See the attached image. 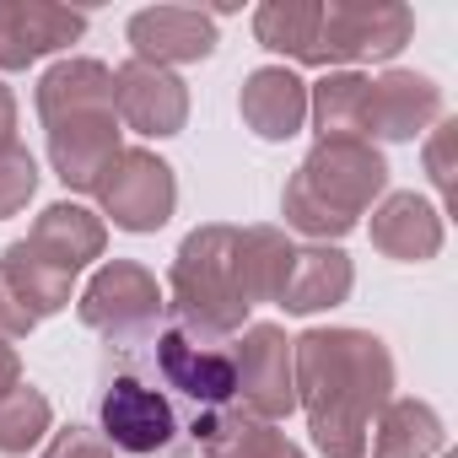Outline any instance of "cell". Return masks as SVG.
<instances>
[{"mask_svg": "<svg viewBox=\"0 0 458 458\" xmlns=\"http://www.w3.org/2000/svg\"><path fill=\"white\" fill-rule=\"evenodd\" d=\"M297 410L324 458H361L377 410L394 399V356L372 329L318 324L292 340Z\"/></svg>", "mask_w": 458, "mask_h": 458, "instance_id": "cell-1", "label": "cell"}, {"mask_svg": "<svg viewBox=\"0 0 458 458\" xmlns=\"http://www.w3.org/2000/svg\"><path fill=\"white\" fill-rule=\"evenodd\" d=\"M38 119L49 135V167L71 194H98L124 157V124L114 114V71L87 55H65L38 76Z\"/></svg>", "mask_w": 458, "mask_h": 458, "instance_id": "cell-2", "label": "cell"}, {"mask_svg": "<svg viewBox=\"0 0 458 458\" xmlns=\"http://www.w3.org/2000/svg\"><path fill=\"white\" fill-rule=\"evenodd\" d=\"M383 194L388 162L372 140H313V151L281 189V216L308 243H340Z\"/></svg>", "mask_w": 458, "mask_h": 458, "instance_id": "cell-3", "label": "cell"}, {"mask_svg": "<svg viewBox=\"0 0 458 458\" xmlns=\"http://www.w3.org/2000/svg\"><path fill=\"white\" fill-rule=\"evenodd\" d=\"M146 345V372L157 377V388L173 399L183 437H194L199 453H216L249 415L238 410V377H233V351L216 340H194L178 324H162Z\"/></svg>", "mask_w": 458, "mask_h": 458, "instance_id": "cell-4", "label": "cell"}, {"mask_svg": "<svg viewBox=\"0 0 458 458\" xmlns=\"http://www.w3.org/2000/svg\"><path fill=\"white\" fill-rule=\"evenodd\" d=\"M167 308L173 324L194 340H238L249 329V302H243V281H238V226L226 221H205L178 243L173 254V276H167Z\"/></svg>", "mask_w": 458, "mask_h": 458, "instance_id": "cell-5", "label": "cell"}, {"mask_svg": "<svg viewBox=\"0 0 458 458\" xmlns=\"http://www.w3.org/2000/svg\"><path fill=\"white\" fill-rule=\"evenodd\" d=\"M98 437H103L114 453H130V458L167 453V447L183 437V420H178L173 399L157 388V377L146 372V361H119V372L103 383V399H98Z\"/></svg>", "mask_w": 458, "mask_h": 458, "instance_id": "cell-6", "label": "cell"}, {"mask_svg": "<svg viewBox=\"0 0 458 458\" xmlns=\"http://www.w3.org/2000/svg\"><path fill=\"white\" fill-rule=\"evenodd\" d=\"M162 313H167V297H162L157 276L135 259H103L98 276L87 281V292L76 297V318L124 351L151 340L162 329Z\"/></svg>", "mask_w": 458, "mask_h": 458, "instance_id": "cell-7", "label": "cell"}, {"mask_svg": "<svg viewBox=\"0 0 458 458\" xmlns=\"http://www.w3.org/2000/svg\"><path fill=\"white\" fill-rule=\"evenodd\" d=\"M410 38L415 12L404 0H318V71L394 60Z\"/></svg>", "mask_w": 458, "mask_h": 458, "instance_id": "cell-8", "label": "cell"}, {"mask_svg": "<svg viewBox=\"0 0 458 458\" xmlns=\"http://www.w3.org/2000/svg\"><path fill=\"white\" fill-rule=\"evenodd\" d=\"M233 377H238V410L249 420L281 426L297 410V372H292V335L281 324H249L233 345Z\"/></svg>", "mask_w": 458, "mask_h": 458, "instance_id": "cell-9", "label": "cell"}, {"mask_svg": "<svg viewBox=\"0 0 458 458\" xmlns=\"http://www.w3.org/2000/svg\"><path fill=\"white\" fill-rule=\"evenodd\" d=\"M98 205H103V221H114L119 233H135V238L162 233L173 221V210H178L173 162H162L146 146H124V157L114 162V173L98 189Z\"/></svg>", "mask_w": 458, "mask_h": 458, "instance_id": "cell-10", "label": "cell"}, {"mask_svg": "<svg viewBox=\"0 0 458 458\" xmlns=\"http://www.w3.org/2000/svg\"><path fill=\"white\" fill-rule=\"evenodd\" d=\"M114 114L124 130L146 135V140H167L183 135L189 124V87L178 71L146 65V60H124L114 71Z\"/></svg>", "mask_w": 458, "mask_h": 458, "instance_id": "cell-11", "label": "cell"}, {"mask_svg": "<svg viewBox=\"0 0 458 458\" xmlns=\"http://www.w3.org/2000/svg\"><path fill=\"white\" fill-rule=\"evenodd\" d=\"M130 38V60H146V65H199L216 55V17L199 12V6H146L130 17L124 28Z\"/></svg>", "mask_w": 458, "mask_h": 458, "instance_id": "cell-12", "label": "cell"}, {"mask_svg": "<svg viewBox=\"0 0 458 458\" xmlns=\"http://www.w3.org/2000/svg\"><path fill=\"white\" fill-rule=\"evenodd\" d=\"M87 33V12L49 0H0V71H28L44 55L71 49Z\"/></svg>", "mask_w": 458, "mask_h": 458, "instance_id": "cell-13", "label": "cell"}, {"mask_svg": "<svg viewBox=\"0 0 458 458\" xmlns=\"http://www.w3.org/2000/svg\"><path fill=\"white\" fill-rule=\"evenodd\" d=\"M442 119V87L420 71H383L367 87V140H415Z\"/></svg>", "mask_w": 458, "mask_h": 458, "instance_id": "cell-14", "label": "cell"}, {"mask_svg": "<svg viewBox=\"0 0 458 458\" xmlns=\"http://www.w3.org/2000/svg\"><path fill=\"white\" fill-rule=\"evenodd\" d=\"M372 249L394 265H426L442 254V205H431L415 189L383 194L372 205Z\"/></svg>", "mask_w": 458, "mask_h": 458, "instance_id": "cell-15", "label": "cell"}, {"mask_svg": "<svg viewBox=\"0 0 458 458\" xmlns=\"http://www.w3.org/2000/svg\"><path fill=\"white\" fill-rule=\"evenodd\" d=\"M351 286H356V265L340 243H297L276 302L297 318H313V313L340 308L351 297Z\"/></svg>", "mask_w": 458, "mask_h": 458, "instance_id": "cell-16", "label": "cell"}, {"mask_svg": "<svg viewBox=\"0 0 458 458\" xmlns=\"http://www.w3.org/2000/svg\"><path fill=\"white\" fill-rule=\"evenodd\" d=\"M22 243H28L33 254H44L49 265L81 276V270H87L92 259H103V249H108V221H103L98 210L76 205V199H55V205L38 210V221L28 226Z\"/></svg>", "mask_w": 458, "mask_h": 458, "instance_id": "cell-17", "label": "cell"}, {"mask_svg": "<svg viewBox=\"0 0 458 458\" xmlns=\"http://www.w3.org/2000/svg\"><path fill=\"white\" fill-rule=\"evenodd\" d=\"M238 114H243V124L259 140H276L281 146V140H292L308 124V81L292 65H259V71L243 76Z\"/></svg>", "mask_w": 458, "mask_h": 458, "instance_id": "cell-18", "label": "cell"}, {"mask_svg": "<svg viewBox=\"0 0 458 458\" xmlns=\"http://www.w3.org/2000/svg\"><path fill=\"white\" fill-rule=\"evenodd\" d=\"M367 87L361 71H324L308 81V119L318 140H367Z\"/></svg>", "mask_w": 458, "mask_h": 458, "instance_id": "cell-19", "label": "cell"}, {"mask_svg": "<svg viewBox=\"0 0 458 458\" xmlns=\"http://www.w3.org/2000/svg\"><path fill=\"white\" fill-rule=\"evenodd\" d=\"M442 442H447V426L426 399H388L367 437L377 458H437Z\"/></svg>", "mask_w": 458, "mask_h": 458, "instance_id": "cell-20", "label": "cell"}, {"mask_svg": "<svg viewBox=\"0 0 458 458\" xmlns=\"http://www.w3.org/2000/svg\"><path fill=\"white\" fill-rule=\"evenodd\" d=\"M0 276H6V286L17 292V302H22L33 318H55V313H65L71 297H76V276L60 270V265H49L44 254H33L22 238L0 254Z\"/></svg>", "mask_w": 458, "mask_h": 458, "instance_id": "cell-21", "label": "cell"}, {"mask_svg": "<svg viewBox=\"0 0 458 458\" xmlns=\"http://www.w3.org/2000/svg\"><path fill=\"white\" fill-rule=\"evenodd\" d=\"M292 238L281 226H238V281H243V302L259 308V302H276L281 297V281H286V265H292Z\"/></svg>", "mask_w": 458, "mask_h": 458, "instance_id": "cell-22", "label": "cell"}, {"mask_svg": "<svg viewBox=\"0 0 458 458\" xmlns=\"http://www.w3.org/2000/svg\"><path fill=\"white\" fill-rule=\"evenodd\" d=\"M254 38L297 65H318V0H265L254 12Z\"/></svg>", "mask_w": 458, "mask_h": 458, "instance_id": "cell-23", "label": "cell"}, {"mask_svg": "<svg viewBox=\"0 0 458 458\" xmlns=\"http://www.w3.org/2000/svg\"><path fill=\"white\" fill-rule=\"evenodd\" d=\"M55 431V404L44 388L17 383L0 394V458H28Z\"/></svg>", "mask_w": 458, "mask_h": 458, "instance_id": "cell-24", "label": "cell"}, {"mask_svg": "<svg viewBox=\"0 0 458 458\" xmlns=\"http://www.w3.org/2000/svg\"><path fill=\"white\" fill-rule=\"evenodd\" d=\"M33 194H38V157L22 140H0V221L22 216Z\"/></svg>", "mask_w": 458, "mask_h": 458, "instance_id": "cell-25", "label": "cell"}, {"mask_svg": "<svg viewBox=\"0 0 458 458\" xmlns=\"http://www.w3.org/2000/svg\"><path fill=\"white\" fill-rule=\"evenodd\" d=\"M216 453H226V458H308L281 426H265V420H243Z\"/></svg>", "mask_w": 458, "mask_h": 458, "instance_id": "cell-26", "label": "cell"}, {"mask_svg": "<svg viewBox=\"0 0 458 458\" xmlns=\"http://www.w3.org/2000/svg\"><path fill=\"white\" fill-rule=\"evenodd\" d=\"M453 135H458V119H437L431 140H426V173L447 205H453Z\"/></svg>", "mask_w": 458, "mask_h": 458, "instance_id": "cell-27", "label": "cell"}, {"mask_svg": "<svg viewBox=\"0 0 458 458\" xmlns=\"http://www.w3.org/2000/svg\"><path fill=\"white\" fill-rule=\"evenodd\" d=\"M44 458H119V453H114L98 431H87V426H60V431L49 437Z\"/></svg>", "mask_w": 458, "mask_h": 458, "instance_id": "cell-28", "label": "cell"}, {"mask_svg": "<svg viewBox=\"0 0 458 458\" xmlns=\"http://www.w3.org/2000/svg\"><path fill=\"white\" fill-rule=\"evenodd\" d=\"M33 329H38V318L17 302V292L6 286V276H0V340L12 345V340H28Z\"/></svg>", "mask_w": 458, "mask_h": 458, "instance_id": "cell-29", "label": "cell"}, {"mask_svg": "<svg viewBox=\"0 0 458 458\" xmlns=\"http://www.w3.org/2000/svg\"><path fill=\"white\" fill-rule=\"evenodd\" d=\"M17 383H22V356H17V345L0 340V394L17 388Z\"/></svg>", "mask_w": 458, "mask_h": 458, "instance_id": "cell-30", "label": "cell"}, {"mask_svg": "<svg viewBox=\"0 0 458 458\" xmlns=\"http://www.w3.org/2000/svg\"><path fill=\"white\" fill-rule=\"evenodd\" d=\"M0 140H17V92L0 81Z\"/></svg>", "mask_w": 458, "mask_h": 458, "instance_id": "cell-31", "label": "cell"}, {"mask_svg": "<svg viewBox=\"0 0 458 458\" xmlns=\"http://www.w3.org/2000/svg\"><path fill=\"white\" fill-rule=\"evenodd\" d=\"M199 458H226V453H199Z\"/></svg>", "mask_w": 458, "mask_h": 458, "instance_id": "cell-32", "label": "cell"}]
</instances>
